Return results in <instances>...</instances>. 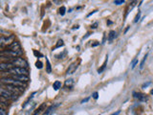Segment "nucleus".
Instances as JSON below:
<instances>
[{
	"instance_id": "obj_26",
	"label": "nucleus",
	"mask_w": 153,
	"mask_h": 115,
	"mask_svg": "<svg viewBox=\"0 0 153 115\" xmlns=\"http://www.w3.org/2000/svg\"><path fill=\"white\" fill-rule=\"evenodd\" d=\"M97 26H98V23H95V24H93L92 26H91V28H92V29H96Z\"/></svg>"
},
{
	"instance_id": "obj_1",
	"label": "nucleus",
	"mask_w": 153,
	"mask_h": 115,
	"mask_svg": "<svg viewBox=\"0 0 153 115\" xmlns=\"http://www.w3.org/2000/svg\"><path fill=\"white\" fill-rule=\"evenodd\" d=\"M0 83L2 84H6V85H12V86L15 87H18V88H24V84L22 82H19L17 80H15L11 77H7V78H1L0 79Z\"/></svg>"
},
{
	"instance_id": "obj_14",
	"label": "nucleus",
	"mask_w": 153,
	"mask_h": 115,
	"mask_svg": "<svg viewBox=\"0 0 153 115\" xmlns=\"http://www.w3.org/2000/svg\"><path fill=\"white\" fill-rule=\"evenodd\" d=\"M46 62H47V65H46L47 73H51V72H52V67H51V63H50V61H49L48 59H46Z\"/></svg>"
},
{
	"instance_id": "obj_12",
	"label": "nucleus",
	"mask_w": 153,
	"mask_h": 115,
	"mask_svg": "<svg viewBox=\"0 0 153 115\" xmlns=\"http://www.w3.org/2000/svg\"><path fill=\"white\" fill-rule=\"evenodd\" d=\"M53 88L56 91H57L58 89H60V88H61V83L60 81H56L54 83V84H53Z\"/></svg>"
},
{
	"instance_id": "obj_16",
	"label": "nucleus",
	"mask_w": 153,
	"mask_h": 115,
	"mask_svg": "<svg viewBox=\"0 0 153 115\" xmlns=\"http://www.w3.org/2000/svg\"><path fill=\"white\" fill-rule=\"evenodd\" d=\"M64 43H63V40H61V39H60V40L57 41V44L55 46V49H57V48H60V46H63Z\"/></svg>"
},
{
	"instance_id": "obj_20",
	"label": "nucleus",
	"mask_w": 153,
	"mask_h": 115,
	"mask_svg": "<svg viewBox=\"0 0 153 115\" xmlns=\"http://www.w3.org/2000/svg\"><path fill=\"white\" fill-rule=\"evenodd\" d=\"M123 3H125L123 0H115V1H114V4H116V5H122Z\"/></svg>"
},
{
	"instance_id": "obj_9",
	"label": "nucleus",
	"mask_w": 153,
	"mask_h": 115,
	"mask_svg": "<svg viewBox=\"0 0 153 115\" xmlns=\"http://www.w3.org/2000/svg\"><path fill=\"white\" fill-rule=\"evenodd\" d=\"M78 66H79V65H78V63L77 62H74V63H72L69 66V68L67 69V71H66V74L67 75H72L73 73L75 71L77 70V68H78Z\"/></svg>"
},
{
	"instance_id": "obj_10",
	"label": "nucleus",
	"mask_w": 153,
	"mask_h": 115,
	"mask_svg": "<svg viewBox=\"0 0 153 115\" xmlns=\"http://www.w3.org/2000/svg\"><path fill=\"white\" fill-rule=\"evenodd\" d=\"M134 97L136 99H138L139 101H142V102H145L147 101V96L145 94H142V93H134Z\"/></svg>"
},
{
	"instance_id": "obj_17",
	"label": "nucleus",
	"mask_w": 153,
	"mask_h": 115,
	"mask_svg": "<svg viewBox=\"0 0 153 115\" xmlns=\"http://www.w3.org/2000/svg\"><path fill=\"white\" fill-rule=\"evenodd\" d=\"M35 66H37V68H38V69H41L42 67H43V64H42L41 61H37V62H35Z\"/></svg>"
},
{
	"instance_id": "obj_15",
	"label": "nucleus",
	"mask_w": 153,
	"mask_h": 115,
	"mask_svg": "<svg viewBox=\"0 0 153 115\" xmlns=\"http://www.w3.org/2000/svg\"><path fill=\"white\" fill-rule=\"evenodd\" d=\"M116 37V32L115 31H111L109 33V35H108V39L109 40H112L113 38H115Z\"/></svg>"
},
{
	"instance_id": "obj_23",
	"label": "nucleus",
	"mask_w": 153,
	"mask_h": 115,
	"mask_svg": "<svg viewBox=\"0 0 153 115\" xmlns=\"http://www.w3.org/2000/svg\"><path fill=\"white\" fill-rule=\"evenodd\" d=\"M140 16H141V13H138V15H136V17H135V20H134V22H138L139 21V19H140Z\"/></svg>"
},
{
	"instance_id": "obj_5",
	"label": "nucleus",
	"mask_w": 153,
	"mask_h": 115,
	"mask_svg": "<svg viewBox=\"0 0 153 115\" xmlns=\"http://www.w3.org/2000/svg\"><path fill=\"white\" fill-rule=\"evenodd\" d=\"M12 67L11 62H0V72H7Z\"/></svg>"
},
{
	"instance_id": "obj_8",
	"label": "nucleus",
	"mask_w": 153,
	"mask_h": 115,
	"mask_svg": "<svg viewBox=\"0 0 153 115\" xmlns=\"http://www.w3.org/2000/svg\"><path fill=\"white\" fill-rule=\"evenodd\" d=\"M60 106V104H57V105H55V106H51V107H49L46 110L44 111V113L42 114V115H52L54 112H55V110L57 109V107Z\"/></svg>"
},
{
	"instance_id": "obj_25",
	"label": "nucleus",
	"mask_w": 153,
	"mask_h": 115,
	"mask_svg": "<svg viewBox=\"0 0 153 115\" xmlns=\"http://www.w3.org/2000/svg\"><path fill=\"white\" fill-rule=\"evenodd\" d=\"M93 98L94 99H98V92H95V93L93 94Z\"/></svg>"
},
{
	"instance_id": "obj_3",
	"label": "nucleus",
	"mask_w": 153,
	"mask_h": 115,
	"mask_svg": "<svg viewBox=\"0 0 153 115\" xmlns=\"http://www.w3.org/2000/svg\"><path fill=\"white\" fill-rule=\"evenodd\" d=\"M7 73L11 75H25L28 76V70L26 68H21V67H12L7 71Z\"/></svg>"
},
{
	"instance_id": "obj_2",
	"label": "nucleus",
	"mask_w": 153,
	"mask_h": 115,
	"mask_svg": "<svg viewBox=\"0 0 153 115\" xmlns=\"http://www.w3.org/2000/svg\"><path fill=\"white\" fill-rule=\"evenodd\" d=\"M10 62L12 64L14 67H21V68H26V69L28 67V62L22 58H15V60H12Z\"/></svg>"
},
{
	"instance_id": "obj_7",
	"label": "nucleus",
	"mask_w": 153,
	"mask_h": 115,
	"mask_svg": "<svg viewBox=\"0 0 153 115\" xmlns=\"http://www.w3.org/2000/svg\"><path fill=\"white\" fill-rule=\"evenodd\" d=\"M8 49H9V50H12V51H15V52L21 51V49H20V44H19L17 41H14L12 44H10V45L8 46Z\"/></svg>"
},
{
	"instance_id": "obj_11",
	"label": "nucleus",
	"mask_w": 153,
	"mask_h": 115,
	"mask_svg": "<svg viewBox=\"0 0 153 115\" xmlns=\"http://www.w3.org/2000/svg\"><path fill=\"white\" fill-rule=\"evenodd\" d=\"M45 107H46V104L45 103H43V104H41L39 107H38L37 109H35V113H34V115H37L38 113H40L41 111H43L44 110V108H45Z\"/></svg>"
},
{
	"instance_id": "obj_27",
	"label": "nucleus",
	"mask_w": 153,
	"mask_h": 115,
	"mask_svg": "<svg viewBox=\"0 0 153 115\" xmlns=\"http://www.w3.org/2000/svg\"><path fill=\"white\" fill-rule=\"evenodd\" d=\"M120 113V111H118V112H117V113H114V114H112V115H118Z\"/></svg>"
},
{
	"instance_id": "obj_24",
	"label": "nucleus",
	"mask_w": 153,
	"mask_h": 115,
	"mask_svg": "<svg viewBox=\"0 0 153 115\" xmlns=\"http://www.w3.org/2000/svg\"><path fill=\"white\" fill-rule=\"evenodd\" d=\"M137 63H138V60H137V59H136V60L132 62V69H133V68H135V66H136V65H137Z\"/></svg>"
},
{
	"instance_id": "obj_19",
	"label": "nucleus",
	"mask_w": 153,
	"mask_h": 115,
	"mask_svg": "<svg viewBox=\"0 0 153 115\" xmlns=\"http://www.w3.org/2000/svg\"><path fill=\"white\" fill-rule=\"evenodd\" d=\"M146 57H147V55H145V57H144V59H143V61H142V62H141V65H140V68H143L144 67V65H145V61H146Z\"/></svg>"
},
{
	"instance_id": "obj_22",
	"label": "nucleus",
	"mask_w": 153,
	"mask_h": 115,
	"mask_svg": "<svg viewBox=\"0 0 153 115\" xmlns=\"http://www.w3.org/2000/svg\"><path fill=\"white\" fill-rule=\"evenodd\" d=\"M0 115H8L5 109H3L2 107H0Z\"/></svg>"
},
{
	"instance_id": "obj_18",
	"label": "nucleus",
	"mask_w": 153,
	"mask_h": 115,
	"mask_svg": "<svg viewBox=\"0 0 153 115\" xmlns=\"http://www.w3.org/2000/svg\"><path fill=\"white\" fill-rule=\"evenodd\" d=\"M65 11H66V8L64 7V6H62L60 9V15H64V14H65Z\"/></svg>"
},
{
	"instance_id": "obj_13",
	"label": "nucleus",
	"mask_w": 153,
	"mask_h": 115,
	"mask_svg": "<svg viewBox=\"0 0 153 115\" xmlns=\"http://www.w3.org/2000/svg\"><path fill=\"white\" fill-rule=\"evenodd\" d=\"M73 84H74V80H73V79H69V80L65 81V86H66V87L71 88L73 86Z\"/></svg>"
},
{
	"instance_id": "obj_21",
	"label": "nucleus",
	"mask_w": 153,
	"mask_h": 115,
	"mask_svg": "<svg viewBox=\"0 0 153 115\" xmlns=\"http://www.w3.org/2000/svg\"><path fill=\"white\" fill-rule=\"evenodd\" d=\"M106 61H107V60L105 61V63H103V65H102V68H100V69H99V70H98V72H99V73H102V70H103V69H105V65H106Z\"/></svg>"
},
{
	"instance_id": "obj_6",
	"label": "nucleus",
	"mask_w": 153,
	"mask_h": 115,
	"mask_svg": "<svg viewBox=\"0 0 153 115\" xmlns=\"http://www.w3.org/2000/svg\"><path fill=\"white\" fill-rule=\"evenodd\" d=\"M11 78L19 82H22V83H26V82L29 81V77L25 76V75H11Z\"/></svg>"
},
{
	"instance_id": "obj_4",
	"label": "nucleus",
	"mask_w": 153,
	"mask_h": 115,
	"mask_svg": "<svg viewBox=\"0 0 153 115\" xmlns=\"http://www.w3.org/2000/svg\"><path fill=\"white\" fill-rule=\"evenodd\" d=\"M15 96H17V95L12 94L6 89V88L0 86V98H3V99H15Z\"/></svg>"
},
{
	"instance_id": "obj_28",
	"label": "nucleus",
	"mask_w": 153,
	"mask_h": 115,
	"mask_svg": "<svg viewBox=\"0 0 153 115\" xmlns=\"http://www.w3.org/2000/svg\"><path fill=\"white\" fill-rule=\"evenodd\" d=\"M1 51H3V48L1 47V46H0V52H1Z\"/></svg>"
}]
</instances>
